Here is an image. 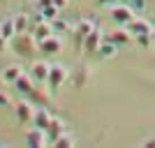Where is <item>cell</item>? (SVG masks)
Here are the masks:
<instances>
[{
    "instance_id": "cell-32",
    "label": "cell",
    "mask_w": 155,
    "mask_h": 148,
    "mask_svg": "<svg viewBox=\"0 0 155 148\" xmlns=\"http://www.w3.org/2000/svg\"><path fill=\"white\" fill-rule=\"evenodd\" d=\"M143 146H146V148H155V136H150V139H146V141H143Z\"/></svg>"
},
{
    "instance_id": "cell-15",
    "label": "cell",
    "mask_w": 155,
    "mask_h": 148,
    "mask_svg": "<svg viewBox=\"0 0 155 148\" xmlns=\"http://www.w3.org/2000/svg\"><path fill=\"white\" fill-rule=\"evenodd\" d=\"M26 97L30 100L32 104H39V107H46V104H49V95H46V93H42L39 88H35V86L26 93Z\"/></svg>"
},
{
    "instance_id": "cell-34",
    "label": "cell",
    "mask_w": 155,
    "mask_h": 148,
    "mask_svg": "<svg viewBox=\"0 0 155 148\" xmlns=\"http://www.w3.org/2000/svg\"><path fill=\"white\" fill-rule=\"evenodd\" d=\"M150 23H153V26H155V16H153V21H150Z\"/></svg>"
},
{
    "instance_id": "cell-14",
    "label": "cell",
    "mask_w": 155,
    "mask_h": 148,
    "mask_svg": "<svg viewBox=\"0 0 155 148\" xmlns=\"http://www.w3.org/2000/svg\"><path fill=\"white\" fill-rule=\"evenodd\" d=\"M116 49H118V46L114 44L111 39H107V37H104V39H102V44H100V49H97V56H100L102 60L114 58V56H116Z\"/></svg>"
},
{
    "instance_id": "cell-22",
    "label": "cell",
    "mask_w": 155,
    "mask_h": 148,
    "mask_svg": "<svg viewBox=\"0 0 155 148\" xmlns=\"http://www.w3.org/2000/svg\"><path fill=\"white\" fill-rule=\"evenodd\" d=\"M53 146H58V148H72V146H74V136L67 134V132H63V134L56 139V143H53Z\"/></svg>"
},
{
    "instance_id": "cell-24",
    "label": "cell",
    "mask_w": 155,
    "mask_h": 148,
    "mask_svg": "<svg viewBox=\"0 0 155 148\" xmlns=\"http://www.w3.org/2000/svg\"><path fill=\"white\" fill-rule=\"evenodd\" d=\"M28 19H30V32H32V28H35V26H39L42 21H46V16H44V12H42V9H37V12L30 14Z\"/></svg>"
},
{
    "instance_id": "cell-36",
    "label": "cell",
    "mask_w": 155,
    "mask_h": 148,
    "mask_svg": "<svg viewBox=\"0 0 155 148\" xmlns=\"http://www.w3.org/2000/svg\"><path fill=\"white\" fill-rule=\"evenodd\" d=\"M0 35H2V32H0Z\"/></svg>"
},
{
    "instance_id": "cell-9",
    "label": "cell",
    "mask_w": 155,
    "mask_h": 148,
    "mask_svg": "<svg viewBox=\"0 0 155 148\" xmlns=\"http://www.w3.org/2000/svg\"><path fill=\"white\" fill-rule=\"evenodd\" d=\"M44 132H46V139H49V143H56V139H58V136L65 132V125H63V120L53 116V118H51V123L46 125V130H44Z\"/></svg>"
},
{
    "instance_id": "cell-8",
    "label": "cell",
    "mask_w": 155,
    "mask_h": 148,
    "mask_svg": "<svg viewBox=\"0 0 155 148\" xmlns=\"http://www.w3.org/2000/svg\"><path fill=\"white\" fill-rule=\"evenodd\" d=\"M125 28H127L134 37L137 35H150V32H153V23H148V21H143V19H132Z\"/></svg>"
},
{
    "instance_id": "cell-4",
    "label": "cell",
    "mask_w": 155,
    "mask_h": 148,
    "mask_svg": "<svg viewBox=\"0 0 155 148\" xmlns=\"http://www.w3.org/2000/svg\"><path fill=\"white\" fill-rule=\"evenodd\" d=\"M39 44V53H44V56H56V53L63 51V39L53 32V35H49L46 39H42V42H37Z\"/></svg>"
},
{
    "instance_id": "cell-31",
    "label": "cell",
    "mask_w": 155,
    "mask_h": 148,
    "mask_svg": "<svg viewBox=\"0 0 155 148\" xmlns=\"http://www.w3.org/2000/svg\"><path fill=\"white\" fill-rule=\"evenodd\" d=\"M7 46H9V39H7V37H2V35H0V51H5Z\"/></svg>"
},
{
    "instance_id": "cell-28",
    "label": "cell",
    "mask_w": 155,
    "mask_h": 148,
    "mask_svg": "<svg viewBox=\"0 0 155 148\" xmlns=\"http://www.w3.org/2000/svg\"><path fill=\"white\" fill-rule=\"evenodd\" d=\"M118 2H123V0H97V5H102V7H114V5H118Z\"/></svg>"
},
{
    "instance_id": "cell-25",
    "label": "cell",
    "mask_w": 155,
    "mask_h": 148,
    "mask_svg": "<svg viewBox=\"0 0 155 148\" xmlns=\"http://www.w3.org/2000/svg\"><path fill=\"white\" fill-rule=\"evenodd\" d=\"M42 12H44L46 21H53V19H56V16H60V9H58V7H56V5H49V7H44Z\"/></svg>"
},
{
    "instance_id": "cell-7",
    "label": "cell",
    "mask_w": 155,
    "mask_h": 148,
    "mask_svg": "<svg viewBox=\"0 0 155 148\" xmlns=\"http://www.w3.org/2000/svg\"><path fill=\"white\" fill-rule=\"evenodd\" d=\"M26 143L28 146H32V148H42V146H46L49 143V139H46V132L42 127H32L30 132L26 134Z\"/></svg>"
},
{
    "instance_id": "cell-26",
    "label": "cell",
    "mask_w": 155,
    "mask_h": 148,
    "mask_svg": "<svg viewBox=\"0 0 155 148\" xmlns=\"http://www.w3.org/2000/svg\"><path fill=\"white\" fill-rule=\"evenodd\" d=\"M0 107H2V109H9V107H12L9 95H7V93H2V90H0Z\"/></svg>"
},
{
    "instance_id": "cell-6",
    "label": "cell",
    "mask_w": 155,
    "mask_h": 148,
    "mask_svg": "<svg viewBox=\"0 0 155 148\" xmlns=\"http://www.w3.org/2000/svg\"><path fill=\"white\" fill-rule=\"evenodd\" d=\"M32 116H35V104L30 100H23L16 104V120L19 123H32Z\"/></svg>"
},
{
    "instance_id": "cell-10",
    "label": "cell",
    "mask_w": 155,
    "mask_h": 148,
    "mask_svg": "<svg viewBox=\"0 0 155 148\" xmlns=\"http://www.w3.org/2000/svg\"><path fill=\"white\" fill-rule=\"evenodd\" d=\"M49 70H51V65H46V63H35L32 65V70H30V77L35 84H46V79H49Z\"/></svg>"
},
{
    "instance_id": "cell-12",
    "label": "cell",
    "mask_w": 155,
    "mask_h": 148,
    "mask_svg": "<svg viewBox=\"0 0 155 148\" xmlns=\"http://www.w3.org/2000/svg\"><path fill=\"white\" fill-rule=\"evenodd\" d=\"M51 111L46 109V107H35V116H32V125H35V127H42V130H46V125H49V123H51Z\"/></svg>"
},
{
    "instance_id": "cell-27",
    "label": "cell",
    "mask_w": 155,
    "mask_h": 148,
    "mask_svg": "<svg viewBox=\"0 0 155 148\" xmlns=\"http://www.w3.org/2000/svg\"><path fill=\"white\" fill-rule=\"evenodd\" d=\"M134 39H137V42H139L141 46H148L150 42H153V37H150V35H137Z\"/></svg>"
},
{
    "instance_id": "cell-17",
    "label": "cell",
    "mask_w": 155,
    "mask_h": 148,
    "mask_svg": "<svg viewBox=\"0 0 155 148\" xmlns=\"http://www.w3.org/2000/svg\"><path fill=\"white\" fill-rule=\"evenodd\" d=\"M23 74V70H21L19 65H7L5 70H2V81H7V84H14L16 79Z\"/></svg>"
},
{
    "instance_id": "cell-19",
    "label": "cell",
    "mask_w": 155,
    "mask_h": 148,
    "mask_svg": "<svg viewBox=\"0 0 155 148\" xmlns=\"http://www.w3.org/2000/svg\"><path fill=\"white\" fill-rule=\"evenodd\" d=\"M0 32H2V37L12 39L14 35H16V28H14V16H9V19H5L2 23H0Z\"/></svg>"
},
{
    "instance_id": "cell-29",
    "label": "cell",
    "mask_w": 155,
    "mask_h": 148,
    "mask_svg": "<svg viewBox=\"0 0 155 148\" xmlns=\"http://www.w3.org/2000/svg\"><path fill=\"white\" fill-rule=\"evenodd\" d=\"M49 5H53V0H37V9H44V7H49Z\"/></svg>"
},
{
    "instance_id": "cell-23",
    "label": "cell",
    "mask_w": 155,
    "mask_h": 148,
    "mask_svg": "<svg viewBox=\"0 0 155 148\" xmlns=\"http://www.w3.org/2000/svg\"><path fill=\"white\" fill-rule=\"evenodd\" d=\"M123 2H125V5H130L137 14H143V12H146V7H148L146 0H123Z\"/></svg>"
},
{
    "instance_id": "cell-30",
    "label": "cell",
    "mask_w": 155,
    "mask_h": 148,
    "mask_svg": "<svg viewBox=\"0 0 155 148\" xmlns=\"http://www.w3.org/2000/svg\"><path fill=\"white\" fill-rule=\"evenodd\" d=\"M53 5L58 7V9H65V7L70 5V0H53Z\"/></svg>"
},
{
    "instance_id": "cell-33",
    "label": "cell",
    "mask_w": 155,
    "mask_h": 148,
    "mask_svg": "<svg viewBox=\"0 0 155 148\" xmlns=\"http://www.w3.org/2000/svg\"><path fill=\"white\" fill-rule=\"evenodd\" d=\"M150 37H153V39H155V26H153V32H150Z\"/></svg>"
},
{
    "instance_id": "cell-1",
    "label": "cell",
    "mask_w": 155,
    "mask_h": 148,
    "mask_svg": "<svg viewBox=\"0 0 155 148\" xmlns=\"http://www.w3.org/2000/svg\"><path fill=\"white\" fill-rule=\"evenodd\" d=\"M12 49L19 56H35V49H39L35 35H30V30L26 32H16L12 37Z\"/></svg>"
},
{
    "instance_id": "cell-35",
    "label": "cell",
    "mask_w": 155,
    "mask_h": 148,
    "mask_svg": "<svg viewBox=\"0 0 155 148\" xmlns=\"http://www.w3.org/2000/svg\"><path fill=\"white\" fill-rule=\"evenodd\" d=\"M0 84H2V74H0Z\"/></svg>"
},
{
    "instance_id": "cell-2",
    "label": "cell",
    "mask_w": 155,
    "mask_h": 148,
    "mask_svg": "<svg viewBox=\"0 0 155 148\" xmlns=\"http://www.w3.org/2000/svg\"><path fill=\"white\" fill-rule=\"evenodd\" d=\"M67 77H70V72L65 70L63 65H51V70H49V79H46V86H49V90H51L53 95L63 88V84L67 81Z\"/></svg>"
},
{
    "instance_id": "cell-11",
    "label": "cell",
    "mask_w": 155,
    "mask_h": 148,
    "mask_svg": "<svg viewBox=\"0 0 155 148\" xmlns=\"http://www.w3.org/2000/svg\"><path fill=\"white\" fill-rule=\"evenodd\" d=\"M132 37H134V35H132L127 28H118V30L109 32V37H107V39H111L116 46H127L130 42H132Z\"/></svg>"
},
{
    "instance_id": "cell-18",
    "label": "cell",
    "mask_w": 155,
    "mask_h": 148,
    "mask_svg": "<svg viewBox=\"0 0 155 148\" xmlns=\"http://www.w3.org/2000/svg\"><path fill=\"white\" fill-rule=\"evenodd\" d=\"M32 84H35V81H32V77H28V74H21V77L16 79V81H14L12 86H14L16 90H19V93H23V95H26L28 90L32 88Z\"/></svg>"
},
{
    "instance_id": "cell-13",
    "label": "cell",
    "mask_w": 155,
    "mask_h": 148,
    "mask_svg": "<svg viewBox=\"0 0 155 148\" xmlns=\"http://www.w3.org/2000/svg\"><path fill=\"white\" fill-rule=\"evenodd\" d=\"M88 79H91V70H88L86 65H79L77 70L72 72V84L77 86V88H86Z\"/></svg>"
},
{
    "instance_id": "cell-20",
    "label": "cell",
    "mask_w": 155,
    "mask_h": 148,
    "mask_svg": "<svg viewBox=\"0 0 155 148\" xmlns=\"http://www.w3.org/2000/svg\"><path fill=\"white\" fill-rule=\"evenodd\" d=\"M14 28H16V32L30 30V19H28V14H16V16H14Z\"/></svg>"
},
{
    "instance_id": "cell-5",
    "label": "cell",
    "mask_w": 155,
    "mask_h": 148,
    "mask_svg": "<svg viewBox=\"0 0 155 148\" xmlns=\"http://www.w3.org/2000/svg\"><path fill=\"white\" fill-rule=\"evenodd\" d=\"M102 39H104V35H102V30H100V23H97V26L86 35L84 49H81V51H84V53H97V49H100V44H102Z\"/></svg>"
},
{
    "instance_id": "cell-16",
    "label": "cell",
    "mask_w": 155,
    "mask_h": 148,
    "mask_svg": "<svg viewBox=\"0 0 155 148\" xmlns=\"http://www.w3.org/2000/svg\"><path fill=\"white\" fill-rule=\"evenodd\" d=\"M32 35H35V39L37 42H42V39H46L49 35H53V28H51V21H42L39 26L32 28Z\"/></svg>"
},
{
    "instance_id": "cell-21",
    "label": "cell",
    "mask_w": 155,
    "mask_h": 148,
    "mask_svg": "<svg viewBox=\"0 0 155 148\" xmlns=\"http://www.w3.org/2000/svg\"><path fill=\"white\" fill-rule=\"evenodd\" d=\"M51 28H53V32H56V35H63V32H67L72 26L63 19V16H56V19L51 21Z\"/></svg>"
},
{
    "instance_id": "cell-3",
    "label": "cell",
    "mask_w": 155,
    "mask_h": 148,
    "mask_svg": "<svg viewBox=\"0 0 155 148\" xmlns=\"http://www.w3.org/2000/svg\"><path fill=\"white\" fill-rule=\"evenodd\" d=\"M134 14H137V12H134L130 5H125V2H118V5L111 7V19L116 21L118 26H127L132 19H137Z\"/></svg>"
}]
</instances>
